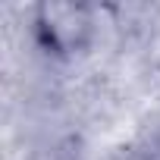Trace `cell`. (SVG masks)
Returning <instances> with one entry per match:
<instances>
[{
	"instance_id": "obj_1",
	"label": "cell",
	"mask_w": 160,
	"mask_h": 160,
	"mask_svg": "<svg viewBox=\"0 0 160 160\" xmlns=\"http://www.w3.org/2000/svg\"><path fill=\"white\" fill-rule=\"evenodd\" d=\"M98 35V10L72 0H47L35 7V38L57 60L82 57Z\"/></svg>"
}]
</instances>
